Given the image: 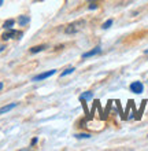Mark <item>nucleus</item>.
I'll return each instance as SVG.
<instances>
[{"label": "nucleus", "instance_id": "obj_12", "mask_svg": "<svg viewBox=\"0 0 148 151\" xmlns=\"http://www.w3.org/2000/svg\"><path fill=\"white\" fill-rule=\"evenodd\" d=\"M111 25H112V19H108V21H106V22L102 25V28H103V29H108Z\"/></svg>", "mask_w": 148, "mask_h": 151}, {"label": "nucleus", "instance_id": "obj_17", "mask_svg": "<svg viewBox=\"0 0 148 151\" xmlns=\"http://www.w3.org/2000/svg\"><path fill=\"white\" fill-rule=\"evenodd\" d=\"M4 48H6V47H4V45H1V47H0V52L4 51Z\"/></svg>", "mask_w": 148, "mask_h": 151}, {"label": "nucleus", "instance_id": "obj_19", "mask_svg": "<svg viewBox=\"0 0 148 151\" xmlns=\"http://www.w3.org/2000/svg\"><path fill=\"white\" fill-rule=\"evenodd\" d=\"M89 1H93V0H89Z\"/></svg>", "mask_w": 148, "mask_h": 151}, {"label": "nucleus", "instance_id": "obj_4", "mask_svg": "<svg viewBox=\"0 0 148 151\" xmlns=\"http://www.w3.org/2000/svg\"><path fill=\"white\" fill-rule=\"evenodd\" d=\"M143 89H144V85L140 81H134V83L130 84V91L134 92V93H141Z\"/></svg>", "mask_w": 148, "mask_h": 151}, {"label": "nucleus", "instance_id": "obj_13", "mask_svg": "<svg viewBox=\"0 0 148 151\" xmlns=\"http://www.w3.org/2000/svg\"><path fill=\"white\" fill-rule=\"evenodd\" d=\"M77 139H89L91 137V135L89 133H81V135H76Z\"/></svg>", "mask_w": 148, "mask_h": 151}, {"label": "nucleus", "instance_id": "obj_11", "mask_svg": "<svg viewBox=\"0 0 148 151\" xmlns=\"http://www.w3.org/2000/svg\"><path fill=\"white\" fill-rule=\"evenodd\" d=\"M74 70H76L74 68H69V69H66L64 72L60 73V78H63V77H66V76H69V74H71V73H74Z\"/></svg>", "mask_w": 148, "mask_h": 151}, {"label": "nucleus", "instance_id": "obj_1", "mask_svg": "<svg viewBox=\"0 0 148 151\" xmlns=\"http://www.w3.org/2000/svg\"><path fill=\"white\" fill-rule=\"evenodd\" d=\"M84 26H85V19H78V21H76V22L69 24L67 26L64 28V33H66V35H74V33L80 32Z\"/></svg>", "mask_w": 148, "mask_h": 151}, {"label": "nucleus", "instance_id": "obj_15", "mask_svg": "<svg viewBox=\"0 0 148 151\" xmlns=\"http://www.w3.org/2000/svg\"><path fill=\"white\" fill-rule=\"evenodd\" d=\"M37 142H39V139H37V137H34V139L32 140V147H33V146H36Z\"/></svg>", "mask_w": 148, "mask_h": 151}, {"label": "nucleus", "instance_id": "obj_2", "mask_svg": "<svg viewBox=\"0 0 148 151\" xmlns=\"http://www.w3.org/2000/svg\"><path fill=\"white\" fill-rule=\"evenodd\" d=\"M21 36H22V32H18V30H14V29H7V32L3 33L1 39L4 41H7L10 39H21Z\"/></svg>", "mask_w": 148, "mask_h": 151}, {"label": "nucleus", "instance_id": "obj_6", "mask_svg": "<svg viewBox=\"0 0 148 151\" xmlns=\"http://www.w3.org/2000/svg\"><path fill=\"white\" fill-rule=\"evenodd\" d=\"M16 106H18V103H10V104H6V106H3V107H0V115H1V114H6V113L11 111V110H14Z\"/></svg>", "mask_w": 148, "mask_h": 151}, {"label": "nucleus", "instance_id": "obj_18", "mask_svg": "<svg viewBox=\"0 0 148 151\" xmlns=\"http://www.w3.org/2000/svg\"><path fill=\"white\" fill-rule=\"evenodd\" d=\"M1 6H3V0H0V7H1Z\"/></svg>", "mask_w": 148, "mask_h": 151}, {"label": "nucleus", "instance_id": "obj_10", "mask_svg": "<svg viewBox=\"0 0 148 151\" xmlns=\"http://www.w3.org/2000/svg\"><path fill=\"white\" fill-rule=\"evenodd\" d=\"M15 25V19H8V21H6L3 24V28L4 29H12V26Z\"/></svg>", "mask_w": 148, "mask_h": 151}, {"label": "nucleus", "instance_id": "obj_5", "mask_svg": "<svg viewBox=\"0 0 148 151\" xmlns=\"http://www.w3.org/2000/svg\"><path fill=\"white\" fill-rule=\"evenodd\" d=\"M100 52H102V48H100V47H96V48H93V50H91V51H88V52H85V54H82V59H87V58L95 56V55H97V54H100Z\"/></svg>", "mask_w": 148, "mask_h": 151}, {"label": "nucleus", "instance_id": "obj_9", "mask_svg": "<svg viewBox=\"0 0 148 151\" xmlns=\"http://www.w3.org/2000/svg\"><path fill=\"white\" fill-rule=\"evenodd\" d=\"M45 48H47V45H44V44H41V45H36V47L30 48V52H32V54H37V52L44 51Z\"/></svg>", "mask_w": 148, "mask_h": 151}, {"label": "nucleus", "instance_id": "obj_16", "mask_svg": "<svg viewBox=\"0 0 148 151\" xmlns=\"http://www.w3.org/2000/svg\"><path fill=\"white\" fill-rule=\"evenodd\" d=\"M3 88H4V84H3V83H0V91H1Z\"/></svg>", "mask_w": 148, "mask_h": 151}, {"label": "nucleus", "instance_id": "obj_14", "mask_svg": "<svg viewBox=\"0 0 148 151\" xmlns=\"http://www.w3.org/2000/svg\"><path fill=\"white\" fill-rule=\"evenodd\" d=\"M96 8H97V6H96V4H91V6H89V10H96Z\"/></svg>", "mask_w": 148, "mask_h": 151}, {"label": "nucleus", "instance_id": "obj_8", "mask_svg": "<svg viewBox=\"0 0 148 151\" xmlns=\"http://www.w3.org/2000/svg\"><path fill=\"white\" fill-rule=\"evenodd\" d=\"M93 98V93L92 92H84V93H82V95H80V100L81 102H87V100H91Z\"/></svg>", "mask_w": 148, "mask_h": 151}, {"label": "nucleus", "instance_id": "obj_7", "mask_svg": "<svg viewBox=\"0 0 148 151\" xmlns=\"http://www.w3.org/2000/svg\"><path fill=\"white\" fill-rule=\"evenodd\" d=\"M29 22H30V17H28V15H19V18H18L19 26H25V25L29 24Z\"/></svg>", "mask_w": 148, "mask_h": 151}, {"label": "nucleus", "instance_id": "obj_3", "mask_svg": "<svg viewBox=\"0 0 148 151\" xmlns=\"http://www.w3.org/2000/svg\"><path fill=\"white\" fill-rule=\"evenodd\" d=\"M56 73V70H49V72H45V73H40V74H37V76H34L32 78V81H43V80H45V78H48V77H51V76H54Z\"/></svg>", "mask_w": 148, "mask_h": 151}]
</instances>
